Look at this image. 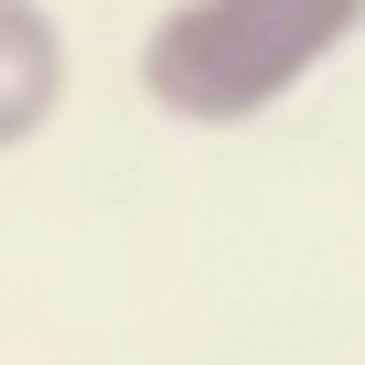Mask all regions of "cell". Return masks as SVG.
Here are the masks:
<instances>
[{
    "label": "cell",
    "mask_w": 365,
    "mask_h": 365,
    "mask_svg": "<svg viewBox=\"0 0 365 365\" xmlns=\"http://www.w3.org/2000/svg\"><path fill=\"white\" fill-rule=\"evenodd\" d=\"M365 33V0H172L140 33V97L172 129H247Z\"/></svg>",
    "instance_id": "cell-1"
},
{
    "label": "cell",
    "mask_w": 365,
    "mask_h": 365,
    "mask_svg": "<svg viewBox=\"0 0 365 365\" xmlns=\"http://www.w3.org/2000/svg\"><path fill=\"white\" fill-rule=\"evenodd\" d=\"M76 97V43L43 0H0V161L33 150Z\"/></svg>",
    "instance_id": "cell-2"
}]
</instances>
